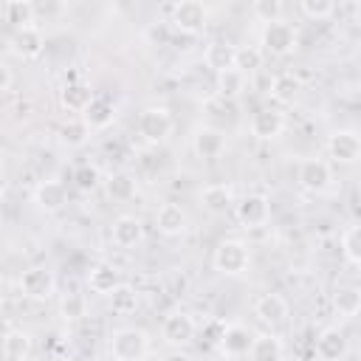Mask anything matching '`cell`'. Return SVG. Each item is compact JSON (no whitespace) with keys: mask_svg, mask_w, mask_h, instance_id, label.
<instances>
[{"mask_svg":"<svg viewBox=\"0 0 361 361\" xmlns=\"http://www.w3.org/2000/svg\"><path fill=\"white\" fill-rule=\"evenodd\" d=\"M149 353V336L141 327H121L110 336V355L116 361H141Z\"/></svg>","mask_w":361,"mask_h":361,"instance_id":"cell-1","label":"cell"},{"mask_svg":"<svg viewBox=\"0 0 361 361\" xmlns=\"http://www.w3.org/2000/svg\"><path fill=\"white\" fill-rule=\"evenodd\" d=\"M212 262H214V271H220L226 276H240L251 262V251H248V245L243 240H231L228 237V240L217 243V248L212 254Z\"/></svg>","mask_w":361,"mask_h":361,"instance_id":"cell-2","label":"cell"},{"mask_svg":"<svg viewBox=\"0 0 361 361\" xmlns=\"http://www.w3.org/2000/svg\"><path fill=\"white\" fill-rule=\"evenodd\" d=\"M172 133V116L166 107H147L138 116V135L147 144H161Z\"/></svg>","mask_w":361,"mask_h":361,"instance_id":"cell-3","label":"cell"},{"mask_svg":"<svg viewBox=\"0 0 361 361\" xmlns=\"http://www.w3.org/2000/svg\"><path fill=\"white\" fill-rule=\"evenodd\" d=\"M206 17H209V8L200 0H180V3L172 6V25L180 34H197V31H203Z\"/></svg>","mask_w":361,"mask_h":361,"instance_id":"cell-4","label":"cell"},{"mask_svg":"<svg viewBox=\"0 0 361 361\" xmlns=\"http://www.w3.org/2000/svg\"><path fill=\"white\" fill-rule=\"evenodd\" d=\"M296 180L302 183V189L319 195V192H324V189L330 186V180H333L330 164L322 161V158H305V161H299V166H296Z\"/></svg>","mask_w":361,"mask_h":361,"instance_id":"cell-5","label":"cell"},{"mask_svg":"<svg viewBox=\"0 0 361 361\" xmlns=\"http://www.w3.org/2000/svg\"><path fill=\"white\" fill-rule=\"evenodd\" d=\"M8 48L20 59H37L45 51V34L39 31V25L14 28V34L8 37Z\"/></svg>","mask_w":361,"mask_h":361,"instance_id":"cell-6","label":"cell"},{"mask_svg":"<svg viewBox=\"0 0 361 361\" xmlns=\"http://www.w3.org/2000/svg\"><path fill=\"white\" fill-rule=\"evenodd\" d=\"M327 152L338 164H355L361 161V135L355 130H336L327 138Z\"/></svg>","mask_w":361,"mask_h":361,"instance_id":"cell-7","label":"cell"},{"mask_svg":"<svg viewBox=\"0 0 361 361\" xmlns=\"http://www.w3.org/2000/svg\"><path fill=\"white\" fill-rule=\"evenodd\" d=\"M262 48L274 56H288L296 48V28L290 23H271L262 28Z\"/></svg>","mask_w":361,"mask_h":361,"instance_id":"cell-8","label":"cell"},{"mask_svg":"<svg viewBox=\"0 0 361 361\" xmlns=\"http://www.w3.org/2000/svg\"><path fill=\"white\" fill-rule=\"evenodd\" d=\"M192 149L197 158L203 161H214L226 152V135L223 130L212 127V124H200L195 133H192Z\"/></svg>","mask_w":361,"mask_h":361,"instance_id":"cell-9","label":"cell"},{"mask_svg":"<svg viewBox=\"0 0 361 361\" xmlns=\"http://www.w3.org/2000/svg\"><path fill=\"white\" fill-rule=\"evenodd\" d=\"M54 288H56V279H54V274H51L48 268H42V265L25 268V271L20 274V290H23V296H28V299H48V296H54Z\"/></svg>","mask_w":361,"mask_h":361,"instance_id":"cell-10","label":"cell"},{"mask_svg":"<svg viewBox=\"0 0 361 361\" xmlns=\"http://www.w3.org/2000/svg\"><path fill=\"white\" fill-rule=\"evenodd\" d=\"M195 333H197V324H195V319H192L189 313H183V310L169 313V316L164 319V324H161V336H164V341L172 344V347L189 344V341L195 338Z\"/></svg>","mask_w":361,"mask_h":361,"instance_id":"cell-11","label":"cell"},{"mask_svg":"<svg viewBox=\"0 0 361 361\" xmlns=\"http://www.w3.org/2000/svg\"><path fill=\"white\" fill-rule=\"evenodd\" d=\"M248 127H251V135H254V138H259V141H274V138H279V135L285 133V116H282L279 110H274V107H262V110H257V113L251 116Z\"/></svg>","mask_w":361,"mask_h":361,"instance_id":"cell-12","label":"cell"},{"mask_svg":"<svg viewBox=\"0 0 361 361\" xmlns=\"http://www.w3.org/2000/svg\"><path fill=\"white\" fill-rule=\"evenodd\" d=\"M217 344H220V350H223L228 358H240V355H248V353H251L254 333H251L245 324H226V327L220 330Z\"/></svg>","mask_w":361,"mask_h":361,"instance_id":"cell-13","label":"cell"},{"mask_svg":"<svg viewBox=\"0 0 361 361\" xmlns=\"http://www.w3.org/2000/svg\"><path fill=\"white\" fill-rule=\"evenodd\" d=\"M200 206H203L209 214H214V217L228 214L231 206H237V203H234V189H231L228 183H209V186L200 189Z\"/></svg>","mask_w":361,"mask_h":361,"instance_id":"cell-14","label":"cell"},{"mask_svg":"<svg viewBox=\"0 0 361 361\" xmlns=\"http://www.w3.org/2000/svg\"><path fill=\"white\" fill-rule=\"evenodd\" d=\"M237 220L245 226V228H259L265 220H268V214H271V206H268V197L265 195H245L237 206Z\"/></svg>","mask_w":361,"mask_h":361,"instance_id":"cell-15","label":"cell"},{"mask_svg":"<svg viewBox=\"0 0 361 361\" xmlns=\"http://www.w3.org/2000/svg\"><path fill=\"white\" fill-rule=\"evenodd\" d=\"M350 344H347V336L338 330V327H324L319 336H316V355L322 361H344Z\"/></svg>","mask_w":361,"mask_h":361,"instance_id":"cell-16","label":"cell"},{"mask_svg":"<svg viewBox=\"0 0 361 361\" xmlns=\"http://www.w3.org/2000/svg\"><path fill=\"white\" fill-rule=\"evenodd\" d=\"M144 240V223L135 214H121L113 220V243L118 248H135Z\"/></svg>","mask_w":361,"mask_h":361,"instance_id":"cell-17","label":"cell"},{"mask_svg":"<svg viewBox=\"0 0 361 361\" xmlns=\"http://www.w3.org/2000/svg\"><path fill=\"white\" fill-rule=\"evenodd\" d=\"M254 316L259 322L271 324V327L282 324L288 319V302H285V296H279V293H262L254 302Z\"/></svg>","mask_w":361,"mask_h":361,"instance_id":"cell-18","label":"cell"},{"mask_svg":"<svg viewBox=\"0 0 361 361\" xmlns=\"http://www.w3.org/2000/svg\"><path fill=\"white\" fill-rule=\"evenodd\" d=\"M234 59H237V45H231L228 39H214L206 45L203 51V62L206 68H212L214 73H223L228 68H234Z\"/></svg>","mask_w":361,"mask_h":361,"instance_id":"cell-19","label":"cell"},{"mask_svg":"<svg viewBox=\"0 0 361 361\" xmlns=\"http://www.w3.org/2000/svg\"><path fill=\"white\" fill-rule=\"evenodd\" d=\"M65 200H68V189L59 180H39L34 189V203L42 212H59L65 206Z\"/></svg>","mask_w":361,"mask_h":361,"instance_id":"cell-20","label":"cell"},{"mask_svg":"<svg viewBox=\"0 0 361 361\" xmlns=\"http://www.w3.org/2000/svg\"><path fill=\"white\" fill-rule=\"evenodd\" d=\"M121 285V276H118V268L110 265V262H99L87 271V288L93 293H102V296H110L116 288Z\"/></svg>","mask_w":361,"mask_h":361,"instance_id":"cell-21","label":"cell"},{"mask_svg":"<svg viewBox=\"0 0 361 361\" xmlns=\"http://www.w3.org/2000/svg\"><path fill=\"white\" fill-rule=\"evenodd\" d=\"M93 90H90V85H85V82H68L62 90H59V102H62V107L65 110H71V113H85L90 104H93Z\"/></svg>","mask_w":361,"mask_h":361,"instance_id":"cell-22","label":"cell"},{"mask_svg":"<svg viewBox=\"0 0 361 361\" xmlns=\"http://www.w3.org/2000/svg\"><path fill=\"white\" fill-rule=\"evenodd\" d=\"M155 226H158V231L164 237H178L186 228V212L178 203H164L155 212Z\"/></svg>","mask_w":361,"mask_h":361,"instance_id":"cell-23","label":"cell"},{"mask_svg":"<svg viewBox=\"0 0 361 361\" xmlns=\"http://www.w3.org/2000/svg\"><path fill=\"white\" fill-rule=\"evenodd\" d=\"M31 355V336L25 330L8 327L3 336V358L6 361H25Z\"/></svg>","mask_w":361,"mask_h":361,"instance_id":"cell-24","label":"cell"},{"mask_svg":"<svg viewBox=\"0 0 361 361\" xmlns=\"http://www.w3.org/2000/svg\"><path fill=\"white\" fill-rule=\"evenodd\" d=\"M282 353H285V347H282V338L279 336L259 333V336H254V344H251L248 358L251 361H282Z\"/></svg>","mask_w":361,"mask_h":361,"instance_id":"cell-25","label":"cell"},{"mask_svg":"<svg viewBox=\"0 0 361 361\" xmlns=\"http://www.w3.org/2000/svg\"><path fill=\"white\" fill-rule=\"evenodd\" d=\"M82 118H85V124L90 127V130H107L110 124H113V118H116V104L110 102V99H93V104L82 113Z\"/></svg>","mask_w":361,"mask_h":361,"instance_id":"cell-26","label":"cell"},{"mask_svg":"<svg viewBox=\"0 0 361 361\" xmlns=\"http://www.w3.org/2000/svg\"><path fill=\"white\" fill-rule=\"evenodd\" d=\"M34 17H37V6L28 0H6L3 3V20L14 28L34 25Z\"/></svg>","mask_w":361,"mask_h":361,"instance_id":"cell-27","label":"cell"},{"mask_svg":"<svg viewBox=\"0 0 361 361\" xmlns=\"http://www.w3.org/2000/svg\"><path fill=\"white\" fill-rule=\"evenodd\" d=\"M299 90H302V82H299V76H293V73H276L274 79H271V87H268V93H271V99L274 102H279V104H290L296 96H299Z\"/></svg>","mask_w":361,"mask_h":361,"instance_id":"cell-28","label":"cell"},{"mask_svg":"<svg viewBox=\"0 0 361 361\" xmlns=\"http://www.w3.org/2000/svg\"><path fill=\"white\" fill-rule=\"evenodd\" d=\"M245 90V73H240L237 68H228L223 73H217V96L226 102H237Z\"/></svg>","mask_w":361,"mask_h":361,"instance_id":"cell-29","label":"cell"},{"mask_svg":"<svg viewBox=\"0 0 361 361\" xmlns=\"http://www.w3.org/2000/svg\"><path fill=\"white\" fill-rule=\"evenodd\" d=\"M87 138H90V127L85 124L82 116L62 121V127H59V141H62V144H68V147H82Z\"/></svg>","mask_w":361,"mask_h":361,"instance_id":"cell-30","label":"cell"},{"mask_svg":"<svg viewBox=\"0 0 361 361\" xmlns=\"http://www.w3.org/2000/svg\"><path fill=\"white\" fill-rule=\"evenodd\" d=\"M107 299H110V307L116 313H121V316H127V313H133L138 307V290L133 285H127V282H121Z\"/></svg>","mask_w":361,"mask_h":361,"instance_id":"cell-31","label":"cell"},{"mask_svg":"<svg viewBox=\"0 0 361 361\" xmlns=\"http://www.w3.org/2000/svg\"><path fill=\"white\" fill-rule=\"evenodd\" d=\"M104 186H107V195L113 200H130L135 195V178L130 172H113Z\"/></svg>","mask_w":361,"mask_h":361,"instance_id":"cell-32","label":"cell"},{"mask_svg":"<svg viewBox=\"0 0 361 361\" xmlns=\"http://www.w3.org/2000/svg\"><path fill=\"white\" fill-rule=\"evenodd\" d=\"M333 307L341 313V316H358L361 313V293L353 288H338L333 293Z\"/></svg>","mask_w":361,"mask_h":361,"instance_id":"cell-33","label":"cell"},{"mask_svg":"<svg viewBox=\"0 0 361 361\" xmlns=\"http://www.w3.org/2000/svg\"><path fill=\"white\" fill-rule=\"evenodd\" d=\"M234 68L240 71V73H257L259 68H262V48H257V45H243V48H237V59H234Z\"/></svg>","mask_w":361,"mask_h":361,"instance_id":"cell-34","label":"cell"},{"mask_svg":"<svg viewBox=\"0 0 361 361\" xmlns=\"http://www.w3.org/2000/svg\"><path fill=\"white\" fill-rule=\"evenodd\" d=\"M282 11H285V6H282L279 0H254V3H251V14H254L259 23H265V25L279 23V20H282Z\"/></svg>","mask_w":361,"mask_h":361,"instance_id":"cell-35","label":"cell"},{"mask_svg":"<svg viewBox=\"0 0 361 361\" xmlns=\"http://www.w3.org/2000/svg\"><path fill=\"white\" fill-rule=\"evenodd\" d=\"M59 313H62L68 322H79V319H85V316H87V302H85V296H79V293H68V296H62V302H59Z\"/></svg>","mask_w":361,"mask_h":361,"instance_id":"cell-36","label":"cell"},{"mask_svg":"<svg viewBox=\"0 0 361 361\" xmlns=\"http://www.w3.org/2000/svg\"><path fill=\"white\" fill-rule=\"evenodd\" d=\"M299 11L307 17V20H327L333 11H336V3L333 0H299Z\"/></svg>","mask_w":361,"mask_h":361,"instance_id":"cell-37","label":"cell"},{"mask_svg":"<svg viewBox=\"0 0 361 361\" xmlns=\"http://www.w3.org/2000/svg\"><path fill=\"white\" fill-rule=\"evenodd\" d=\"M341 251H344V257H347L350 262L361 265V226H353V228L344 231V237H341Z\"/></svg>","mask_w":361,"mask_h":361,"instance_id":"cell-38","label":"cell"},{"mask_svg":"<svg viewBox=\"0 0 361 361\" xmlns=\"http://www.w3.org/2000/svg\"><path fill=\"white\" fill-rule=\"evenodd\" d=\"M99 169L96 166H90V164H82L76 172H73V186L79 189V192H93L96 186H99Z\"/></svg>","mask_w":361,"mask_h":361,"instance_id":"cell-39","label":"cell"},{"mask_svg":"<svg viewBox=\"0 0 361 361\" xmlns=\"http://www.w3.org/2000/svg\"><path fill=\"white\" fill-rule=\"evenodd\" d=\"M206 110H220V116H234V102H226V99L214 96V99L206 102Z\"/></svg>","mask_w":361,"mask_h":361,"instance_id":"cell-40","label":"cell"},{"mask_svg":"<svg viewBox=\"0 0 361 361\" xmlns=\"http://www.w3.org/2000/svg\"><path fill=\"white\" fill-rule=\"evenodd\" d=\"M11 79H14V76H11V68H8L6 62H0V90H3V93L11 90Z\"/></svg>","mask_w":361,"mask_h":361,"instance_id":"cell-41","label":"cell"},{"mask_svg":"<svg viewBox=\"0 0 361 361\" xmlns=\"http://www.w3.org/2000/svg\"><path fill=\"white\" fill-rule=\"evenodd\" d=\"M350 214H353L355 226H361V195H353V200H350Z\"/></svg>","mask_w":361,"mask_h":361,"instance_id":"cell-42","label":"cell"},{"mask_svg":"<svg viewBox=\"0 0 361 361\" xmlns=\"http://www.w3.org/2000/svg\"><path fill=\"white\" fill-rule=\"evenodd\" d=\"M355 290H358V293H361V276H358V282H355Z\"/></svg>","mask_w":361,"mask_h":361,"instance_id":"cell-43","label":"cell"},{"mask_svg":"<svg viewBox=\"0 0 361 361\" xmlns=\"http://www.w3.org/2000/svg\"><path fill=\"white\" fill-rule=\"evenodd\" d=\"M62 361H82V358H62Z\"/></svg>","mask_w":361,"mask_h":361,"instance_id":"cell-44","label":"cell"}]
</instances>
